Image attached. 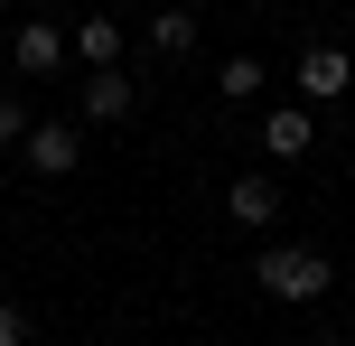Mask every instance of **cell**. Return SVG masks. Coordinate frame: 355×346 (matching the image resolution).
<instances>
[{
    "instance_id": "cell-1",
    "label": "cell",
    "mask_w": 355,
    "mask_h": 346,
    "mask_svg": "<svg viewBox=\"0 0 355 346\" xmlns=\"http://www.w3.org/2000/svg\"><path fill=\"white\" fill-rule=\"evenodd\" d=\"M252 281H262L271 300H327V281H337V262H327L318 243H262V262H252Z\"/></svg>"
},
{
    "instance_id": "cell-2",
    "label": "cell",
    "mask_w": 355,
    "mask_h": 346,
    "mask_svg": "<svg viewBox=\"0 0 355 346\" xmlns=\"http://www.w3.org/2000/svg\"><path fill=\"white\" fill-rule=\"evenodd\" d=\"M19 159H28L37 178H66V168L85 159V131H75V122H37L28 141H19Z\"/></svg>"
},
{
    "instance_id": "cell-3",
    "label": "cell",
    "mask_w": 355,
    "mask_h": 346,
    "mask_svg": "<svg viewBox=\"0 0 355 346\" xmlns=\"http://www.w3.org/2000/svg\"><path fill=\"white\" fill-rule=\"evenodd\" d=\"M262 150L271 159H309V150H318V112L309 103H271L262 112Z\"/></svg>"
},
{
    "instance_id": "cell-4",
    "label": "cell",
    "mask_w": 355,
    "mask_h": 346,
    "mask_svg": "<svg viewBox=\"0 0 355 346\" xmlns=\"http://www.w3.org/2000/svg\"><path fill=\"white\" fill-rule=\"evenodd\" d=\"M66 56H75V47H66V28H56V19H28V28L10 37V66H19V75H56Z\"/></svg>"
},
{
    "instance_id": "cell-5",
    "label": "cell",
    "mask_w": 355,
    "mask_h": 346,
    "mask_svg": "<svg viewBox=\"0 0 355 346\" xmlns=\"http://www.w3.org/2000/svg\"><path fill=\"white\" fill-rule=\"evenodd\" d=\"M346 85H355V56L346 47H309L300 56V94H309V103H337Z\"/></svg>"
},
{
    "instance_id": "cell-6",
    "label": "cell",
    "mask_w": 355,
    "mask_h": 346,
    "mask_svg": "<svg viewBox=\"0 0 355 346\" xmlns=\"http://www.w3.org/2000/svg\"><path fill=\"white\" fill-rule=\"evenodd\" d=\"M131 103H141V85H131L122 66H112V75H85V122H131Z\"/></svg>"
},
{
    "instance_id": "cell-7",
    "label": "cell",
    "mask_w": 355,
    "mask_h": 346,
    "mask_svg": "<svg viewBox=\"0 0 355 346\" xmlns=\"http://www.w3.org/2000/svg\"><path fill=\"white\" fill-rule=\"evenodd\" d=\"M225 206H234V225H281V178H262V168H252V178L225 187Z\"/></svg>"
},
{
    "instance_id": "cell-8",
    "label": "cell",
    "mask_w": 355,
    "mask_h": 346,
    "mask_svg": "<svg viewBox=\"0 0 355 346\" xmlns=\"http://www.w3.org/2000/svg\"><path fill=\"white\" fill-rule=\"evenodd\" d=\"M66 47L85 56L94 75H112V66H122V28H112V19H75V28H66Z\"/></svg>"
},
{
    "instance_id": "cell-9",
    "label": "cell",
    "mask_w": 355,
    "mask_h": 346,
    "mask_svg": "<svg viewBox=\"0 0 355 346\" xmlns=\"http://www.w3.org/2000/svg\"><path fill=\"white\" fill-rule=\"evenodd\" d=\"M215 85H225V103H252V94L271 85V66H262V56H225V66H215Z\"/></svg>"
},
{
    "instance_id": "cell-10",
    "label": "cell",
    "mask_w": 355,
    "mask_h": 346,
    "mask_svg": "<svg viewBox=\"0 0 355 346\" xmlns=\"http://www.w3.org/2000/svg\"><path fill=\"white\" fill-rule=\"evenodd\" d=\"M150 47H159V56H187L196 47V19L187 10H159V19H150Z\"/></svg>"
},
{
    "instance_id": "cell-11",
    "label": "cell",
    "mask_w": 355,
    "mask_h": 346,
    "mask_svg": "<svg viewBox=\"0 0 355 346\" xmlns=\"http://www.w3.org/2000/svg\"><path fill=\"white\" fill-rule=\"evenodd\" d=\"M28 131H37V122L19 112V94H0V141H28Z\"/></svg>"
},
{
    "instance_id": "cell-12",
    "label": "cell",
    "mask_w": 355,
    "mask_h": 346,
    "mask_svg": "<svg viewBox=\"0 0 355 346\" xmlns=\"http://www.w3.org/2000/svg\"><path fill=\"white\" fill-rule=\"evenodd\" d=\"M37 328H28V309H0V346H28Z\"/></svg>"
},
{
    "instance_id": "cell-13",
    "label": "cell",
    "mask_w": 355,
    "mask_h": 346,
    "mask_svg": "<svg viewBox=\"0 0 355 346\" xmlns=\"http://www.w3.org/2000/svg\"><path fill=\"white\" fill-rule=\"evenodd\" d=\"M300 346H346V337H300Z\"/></svg>"
},
{
    "instance_id": "cell-14",
    "label": "cell",
    "mask_w": 355,
    "mask_h": 346,
    "mask_svg": "<svg viewBox=\"0 0 355 346\" xmlns=\"http://www.w3.org/2000/svg\"><path fill=\"white\" fill-rule=\"evenodd\" d=\"M0 309H10V272H0Z\"/></svg>"
}]
</instances>
